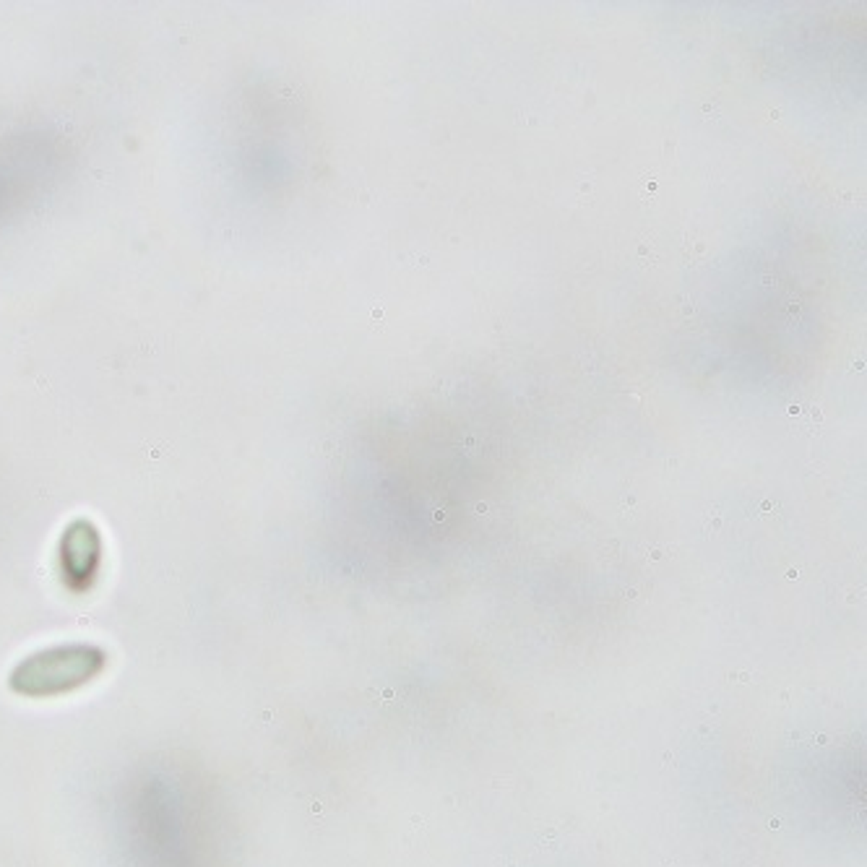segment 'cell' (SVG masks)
Masks as SVG:
<instances>
[{
    "mask_svg": "<svg viewBox=\"0 0 867 867\" xmlns=\"http://www.w3.org/2000/svg\"><path fill=\"white\" fill-rule=\"evenodd\" d=\"M102 565V537L92 521L78 518L60 539V576L71 591L92 589Z\"/></svg>",
    "mask_w": 867,
    "mask_h": 867,
    "instance_id": "2",
    "label": "cell"
},
{
    "mask_svg": "<svg viewBox=\"0 0 867 867\" xmlns=\"http://www.w3.org/2000/svg\"><path fill=\"white\" fill-rule=\"evenodd\" d=\"M474 511H476V513H487V503H476Z\"/></svg>",
    "mask_w": 867,
    "mask_h": 867,
    "instance_id": "3",
    "label": "cell"
},
{
    "mask_svg": "<svg viewBox=\"0 0 867 867\" xmlns=\"http://www.w3.org/2000/svg\"><path fill=\"white\" fill-rule=\"evenodd\" d=\"M107 669V654L94 643H57L24 657L8 685L24 698H60L92 685Z\"/></svg>",
    "mask_w": 867,
    "mask_h": 867,
    "instance_id": "1",
    "label": "cell"
},
{
    "mask_svg": "<svg viewBox=\"0 0 867 867\" xmlns=\"http://www.w3.org/2000/svg\"><path fill=\"white\" fill-rule=\"evenodd\" d=\"M662 558V550H651V560H659Z\"/></svg>",
    "mask_w": 867,
    "mask_h": 867,
    "instance_id": "5",
    "label": "cell"
},
{
    "mask_svg": "<svg viewBox=\"0 0 867 867\" xmlns=\"http://www.w3.org/2000/svg\"><path fill=\"white\" fill-rule=\"evenodd\" d=\"M446 518V511H435V521H443Z\"/></svg>",
    "mask_w": 867,
    "mask_h": 867,
    "instance_id": "4",
    "label": "cell"
}]
</instances>
